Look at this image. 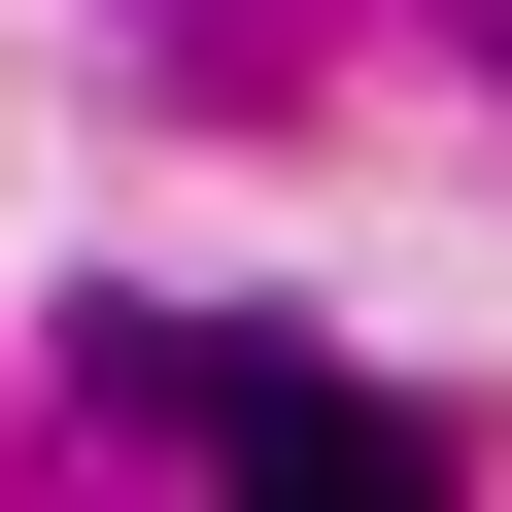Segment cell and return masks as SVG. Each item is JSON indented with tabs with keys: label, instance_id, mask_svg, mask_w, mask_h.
I'll return each mask as SVG.
<instances>
[{
	"label": "cell",
	"instance_id": "1",
	"mask_svg": "<svg viewBox=\"0 0 512 512\" xmlns=\"http://www.w3.org/2000/svg\"><path fill=\"white\" fill-rule=\"evenodd\" d=\"M103 410H171L205 478H274V512H410L444 478V410H376L342 342H103Z\"/></svg>",
	"mask_w": 512,
	"mask_h": 512
}]
</instances>
